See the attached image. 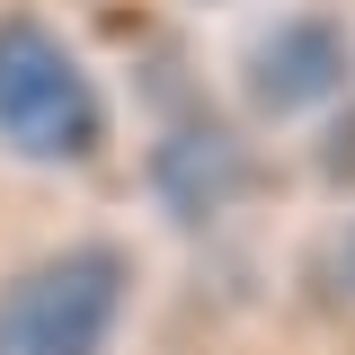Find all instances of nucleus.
<instances>
[{
  "instance_id": "obj_1",
  "label": "nucleus",
  "mask_w": 355,
  "mask_h": 355,
  "mask_svg": "<svg viewBox=\"0 0 355 355\" xmlns=\"http://www.w3.org/2000/svg\"><path fill=\"white\" fill-rule=\"evenodd\" d=\"M0 151L27 169H80L107 151V89L44 9H0Z\"/></svg>"
},
{
  "instance_id": "obj_2",
  "label": "nucleus",
  "mask_w": 355,
  "mask_h": 355,
  "mask_svg": "<svg viewBox=\"0 0 355 355\" xmlns=\"http://www.w3.org/2000/svg\"><path fill=\"white\" fill-rule=\"evenodd\" d=\"M133 302V258L116 240H71L0 284V355H107Z\"/></svg>"
},
{
  "instance_id": "obj_3",
  "label": "nucleus",
  "mask_w": 355,
  "mask_h": 355,
  "mask_svg": "<svg viewBox=\"0 0 355 355\" xmlns=\"http://www.w3.org/2000/svg\"><path fill=\"white\" fill-rule=\"evenodd\" d=\"M355 98V27L338 9H284L240 44V107L258 125H320Z\"/></svg>"
},
{
  "instance_id": "obj_4",
  "label": "nucleus",
  "mask_w": 355,
  "mask_h": 355,
  "mask_svg": "<svg viewBox=\"0 0 355 355\" xmlns=\"http://www.w3.org/2000/svg\"><path fill=\"white\" fill-rule=\"evenodd\" d=\"M142 187H151L160 222H178V231H214V222L258 187V151H249V133L231 125V116L187 107V116H169V125L151 133Z\"/></svg>"
},
{
  "instance_id": "obj_5",
  "label": "nucleus",
  "mask_w": 355,
  "mask_h": 355,
  "mask_svg": "<svg viewBox=\"0 0 355 355\" xmlns=\"http://www.w3.org/2000/svg\"><path fill=\"white\" fill-rule=\"evenodd\" d=\"M311 160H320V178H329V187H355V98L320 116V142H311Z\"/></svg>"
},
{
  "instance_id": "obj_6",
  "label": "nucleus",
  "mask_w": 355,
  "mask_h": 355,
  "mask_svg": "<svg viewBox=\"0 0 355 355\" xmlns=\"http://www.w3.org/2000/svg\"><path fill=\"white\" fill-rule=\"evenodd\" d=\"M347 275H355V231H347Z\"/></svg>"
},
{
  "instance_id": "obj_7",
  "label": "nucleus",
  "mask_w": 355,
  "mask_h": 355,
  "mask_svg": "<svg viewBox=\"0 0 355 355\" xmlns=\"http://www.w3.org/2000/svg\"><path fill=\"white\" fill-rule=\"evenodd\" d=\"M187 9H222V0H187Z\"/></svg>"
}]
</instances>
